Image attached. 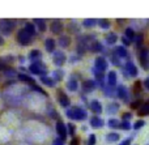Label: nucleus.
Returning a JSON list of instances; mask_svg holds the SVG:
<instances>
[{
    "mask_svg": "<svg viewBox=\"0 0 149 145\" xmlns=\"http://www.w3.org/2000/svg\"><path fill=\"white\" fill-rule=\"evenodd\" d=\"M65 114H67V117L70 118L71 120H85L88 117L86 111H85L82 107H79V106H74L72 109H68Z\"/></svg>",
    "mask_w": 149,
    "mask_h": 145,
    "instance_id": "obj_1",
    "label": "nucleus"
},
{
    "mask_svg": "<svg viewBox=\"0 0 149 145\" xmlns=\"http://www.w3.org/2000/svg\"><path fill=\"white\" fill-rule=\"evenodd\" d=\"M15 25H16L15 20L3 18V20H0V31H1L4 35H9L13 31V29H15Z\"/></svg>",
    "mask_w": 149,
    "mask_h": 145,
    "instance_id": "obj_2",
    "label": "nucleus"
},
{
    "mask_svg": "<svg viewBox=\"0 0 149 145\" xmlns=\"http://www.w3.org/2000/svg\"><path fill=\"white\" fill-rule=\"evenodd\" d=\"M29 71H30L33 75H39L42 76H46V65L43 64L42 62H36V63H31L30 67H29Z\"/></svg>",
    "mask_w": 149,
    "mask_h": 145,
    "instance_id": "obj_3",
    "label": "nucleus"
},
{
    "mask_svg": "<svg viewBox=\"0 0 149 145\" xmlns=\"http://www.w3.org/2000/svg\"><path fill=\"white\" fill-rule=\"evenodd\" d=\"M31 41H33V37H31L30 34H28L24 29L18 30V33H17V42L18 43L22 44V46H28V44H30Z\"/></svg>",
    "mask_w": 149,
    "mask_h": 145,
    "instance_id": "obj_4",
    "label": "nucleus"
},
{
    "mask_svg": "<svg viewBox=\"0 0 149 145\" xmlns=\"http://www.w3.org/2000/svg\"><path fill=\"white\" fill-rule=\"evenodd\" d=\"M140 63L144 69H149V49H141L140 50Z\"/></svg>",
    "mask_w": 149,
    "mask_h": 145,
    "instance_id": "obj_5",
    "label": "nucleus"
},
{
    "mask_svg": "<svg viewBox=\"0 0 149 145\" xmlns=\"http://www.w3.org/2000/svg\"><path fill=\"white\" fill-rule=\"evenodd\" d=\"M107 67H109V63H107V60H106L105 58H102V56L95 58V60H94V68L97 71L105 73V71L107 69Z\"/></svg>",
    "mask_w": 149,
    "mask_h": 145,
    "instance_id": "obj_6",
    "label": "nucleus"
},
{
    "mask_svg": "<svg viewBox=\"0 0 149 145\" xmlns=\"http://www.w3.org/2000/svg\"><path fill=\"white\" fill-rule=\"evenodd\" d=\"M56 132H58V135H59V137L64 141L65 139H67V136H68L67 126H65L63 122H56Z\"/></svg>",
    "mask_w": 149,
    "mask_h": 145,
    "instance_id": "obj_7",
    "label": "nucleus"
},
{
    "mask_svg": "<svg viewBox=\"0 0 149 145\" xmlns=\"http://www.w3.org/2000/svg\"><path fill=\"white\" fill-rule=\"evenodd\" d=\"M52 62H54V64L56 65V67H62L65 63V54L63 51H55Z\"/></svg>",
    "mask_w": 149,
    "mask_h": 145,
    "instance_id": "obj_8",
    "label": "nucleus"
},
{
    "mask_svg": "<svg viewBox=\"0 0 149 145\" xmlns=\"http://www.w3.org/2000/svg\"><path fill=\"white\" fill-rule=\"evenodd\" d=\"M116 97L120 99H123L124 102H128V90L124 85L116 86Z\"/></svg>",
    "mask_w": 149,
    "mask_h": 145,
    "instance_id": "obj_9",
    "label": "nucleus"
},
{
    "mask_svg": "<svg viewBox=\"0 0 149 145\" xmlns=\"http://www.w3.org/2000/svg\"><path fill=\"white\" fill-rule=\"evenodd\" d=\"M124 69L127 71V75L132 76V77H136L139 75V71H137V67L132 62H127L126 65H124Z\"/></svg>",
    "mask_w": 149,
    "mask_h": 145,
    "instance_id": "obj_10",
    "label": "nucleus"
},
{
    "mask_svg": "<svg viewBox=\"0 0 149 145\" xmlns=\"http://www.w3.org/2000/svg\"><path fill=\"white\" fill-rule=\"evenodd\" d=\"M95 88H97L95 80H85L84 84H82V89H84L85 93H90V92H93Z\"/></svg>",
    "mask_w": 149,
    "mask_h": 145,
    "instance_id": "obj_11",
    "label": "nucleus"
},
{
    "mask_svg": "<svg viewBox=\"0 0 149 145\" xmlns=\"http://www.w3.org/2000/svg\"><path fill=\"white\" fill-rule=\"evenodd\" d=\"M63 30V24L60 20H54L51 22V31L54 34H60Z\"/></svg>",
    "mask_w": 149,
    "mask_h": 145,
    "instance_id": "obj_12",
    "label": "nucleus"
},
{
    "mask_svg": "<svg viewBox=\"0 0 149 145\" xmlns=\"http://www.w3.org/2000/svg\"><path fill=\"white\" fill-rule=\"evenodd\" d=\"M58 99H59V103L62 107H68L70 106V98L67 97V94H64L63 92H59V94H58Z\"/></svg>",
    "mask_w": 149,
    "mask_h": 145,
    "instance_id": "obj_13",
    "label": "nucleus"
},
{
    "mask_svg": "<svg viewBox=\"0 0 149 145\" xmlns=\"http://www.w3.org/2000/svg\"><path fill=\"white\" fill-rule=\"evenodd\" d=\"M116 81H118V75H116V72L110 71V72L107 73V85L114 88V86L116 85Z\"/></svg>",
    "mask_w": 149,
    "mask_h": 145,
    "instance_id": "obj_14",
    "label": "nucleus"
},
{
    "mask_svg": "<svg viewBox=\"0 0 149 145\" xmlns=\"http://www.w3.org/2000/svg\"><path fill=\"white\" fill-rule=\"evenodd\" d=\"M114 54L118 58H128V52H127V49L124 46H116L114 49Z\"/></svg>",
    "mask_w": 149,
    "mask_h": 145,
    "instance_id": "obj_15",
    "label": "nucleus"
},
{
    "mask_svg": "<svg viewBox=\"0 0 149 145\" xmlns=\"http://www.w3.org/2000/svg\"><path fill=\"white\" fill-rule=\"evenodd\" d=\"M90 126H92L93 128H102L103 126H105V122H103V119H101L100 117H93L92 119H90Z\"/></svg>",
    "mask_w": 149,
    "mask_h": 145,
    "instance_id": "obj_16",
    "label": "nucleus"
},
{
    "mask_svg": "<svg viewBox=\"0 0 149 145\" xmlns=\"http://www.w3.org/2000/svg\"><path fill=\"white\" fill-rule=\"evenodd\" d=\"M89 107L94 114H101V112H102V105H101L100 101H97V99H94V101L90 102Z\"/></svg>",
    "mask_w": 149,
    "mask_h": 145,
    "instance_id": "obj_17",
    "label": "nucleus"
},
{
    "mask_svg": "<svg viewBox=\"0 0 149 145\" xmlns=\"http://www.w3.org/2000/svg\"><path fill=\"white\" fill-rule=\"evenodd\" d=\"M41 58H42V54L39 50H33V51H30V54H29V59L31 60V63L41 62Z\"/></svg>",
    "mask_w": 149,
    "mask_h": 145,
    "instance_id": "obj_18",
    "label": "nucleus"
},
{
    "mask_svg": "<svg viewBox=\"0 0 149 145\" xmlns=\"http://www.w3.org/2000/svg\"><path fill=\"white\" fill-rule=\"evenodd\" d=\"M41 83L43 84V85L49 86V88H52V86H55L56 81H55L52 77H50V76H42V77H41Z\"/></svg>",
    "mask_w": 149,
    "mask_h": 145,
    "instance_id": "obj_19",
    "label": "nucleus"
},
{
    "mask_svg": "<svg viewBox=\"0 0 149 145\" xmlns=\"http://www.w3.org/2000/svg\"><path fill=\"white\" fill-rule=\"evenodd\" d=\"M24 30L26 31L28 34H30L31 37H36V25L33 22H26L25 26H24Z\"/></svg>",
    "mask_w": 149,
    "mask_h": 145,
    "instance_id": "obj_20",
    "label": "nucleus"
},
{
    "mask_svg": "<svg viewBox=\"0 0 149 145\" xmlns=\"http://www.w3.org/2000/svg\"><path fill=\"white\" fill-rule=\"evenodd\" d=\"M45 46H46L47 52H55V41L52 38H47L45 42Z\"/></svg>",
    "mask_w": 149,
    "mask_h": 145,
    "instance_id": "obj_21",
    "label": "nucleus"
},
{
    "mask_svg": "<svg viewBox=\"0 0 149 145\" xmlns=\"http://www.w3.org/2000/svg\"><path fill=\"white\" fill-rule=\"evenodd\" d=\"M67 89L71 92H76L77 89H79V83H77L76 78L71 77V80L67 83Z\"/></svg>",
    "mask_w": 149,
    "mask_h": 145,
    "instance_id": "obj_22",
    "label": "nucleus"
},
{
    "mask_svg": "<svg viewBox=\"0 0 149 145\" xmlns=\"http://www.w3.org/2000/svg\"><path fill=\"white\" fill-rule=\"evenodd\" d=\"M116 41H118V35H116V33H109L107 35H106V43L110 44V46L115 44Z\"/></svg>",
    "mask_w": 149,
    "mask_h": 145,
    "instance_id": "obj_23",
    "label": "nucleus"
},
{
    "mask_svg": "<svg viewBox=\"0 0 149 145\" xmlns=\"http://www.w3.org/2000/svg\"><path fill=\"white\" fill-rule=\"evenodd\" d=\"M33 24L38 26V29H39L41 31H45V30H46V21L42 20V18H34V20H33Z\"/></svg>",
    "mask_w": 149,
    "mask_h": 145,
    "instance_id": "obj_24",
    "label": "nucleus"
},
{
    "mask_svg": "<svg viewBox=\"0 0 149 145\" xmlns=\"http://www.w3.org/2000/svg\"><path fill=\"white\" fill-rule=\"evenodd\" d=\"M103 93L107 97H116V89H114L113 86H103Z\"/></svg>",
    "mask_w": 149,
    "mask_h": 145,
    "instance_id": "obj_25",
    "label": "nucleus"
},
{
    "mask_svg": "<svg viewBox=\"0 0 149 145\" xmlns=\"http://www.w3.org/2000/svg\"><path fill=\"white\" fill-rule=\"evenodd\" d=\"M118 110H119V105L116 103V102H113V103L107 105V107H106V111H107L109 114H115Z\"/></svg>",
    "mask_w": 149,
    "mask_h": 145,
    "instance_id": "obj_26",
    "label": "nucleus"
},
{
    "mask_svg": "<svg viewBox=\"0 0 149 145\" xmlns=\"http://www.w3.org/2000/svg\"><path fill=\"white\" fill-rule=\"evenodd\" d=\"M124 37H126L128 41L132 42L135 39V37H136V34H135V31H134V29L132 28H127L126 31H124Z\"/></svg>",
    "mask_w": 149,
    "mask_h": 145,
    "instance_id": "obj_27",
    "label": "nucleus"
},
{
    "mask_svg": "<svg viewBox=\"0 0 149 145\" xmlns=\"http://www.w3.org/2000/svg\"><path fill=\"white\" fill-rule=\"evenodd\" d=\"M59 44H60V47H68L71 44V38L70 37H65V35L60 37L59 38Z\"/></svg>",
    "mask_w": 149,
    "mask_h": 145,
    "instance_id": "obj_28",
    "label": "nucleus"
},
{
    "mask_svg": "<svg viewBox=\"0 0 149 145\" xmlns=\"http://www.w3.org/2000/svg\"><path fill=\"white\" fill-rule=\"evenodd\" d=\"M106 140H107L109 143H116V141H119V135L116 132H110L106 136Z\"/></svg>",
    "mask_w": 149,
    "mask_h": 145,
    "instance_id": "obj_29",
    "label": "nucleus"
},
{
    "mask_svg": "<svg viewBox=\"0 0 149 145\" xmlns=\"http://www.w3.org/2000/svg\"><path fill=\"white\" fill-rule=\"evenodd\" d=\"M84 26L85 28H93V26H95L98 24V20H95V18H86V20H84Z\"/></svg>",
    "mask_w": 149,
    "mask_h": 145,
    "instance_id": "obj_30",
    "label": "nucleus"
},
{
    "mask_svg": "<svg viewBox=\"0 0 149 145\" xmlns=\"http://www.w3.org/2000/svg\"><path fill=\"white\" fill-rule=\"evenodd\" d=\"M18 78H20L21 81H24V83H29V84H31V85H34V78H31L30 76L25 75V73H20Z\"/></svg>",
    "mask_w": 149,
    "mask_h": 145,
    "instance_id": "obj_31",
    "label": "nucleus"
},
{
    "mask_svg": "<svg viewBox=\"0 0 149 145\" xmlns=\"http://www.w3.org/2000/svg\"><path fill=\"white\" fill-rule=\"evenodd\" d=\"M63 77H64V72H63L62 69H56V71H54V73H52V78H54L55 81L63 80Z\"/></svg>",
    "mask_w": 149,
    "mask_h": 145,
    "instance_id": "obj_32",
    "label": "nucleus"
},
{
    "mask_svg": "<svg viewBox=\"0 0 149 145\" xmlns=\"http://www.w3.org/2000/svg\"><path fill=\"white\" fill-rule=\"evenodd\" d=\"M98 25L101 29H109L110 28V21L106 20V18H101V20H98Z\"/></svg>",
    "mask_w": 149,
    "mask_h": 145,
    "instance_id": "obj_33",
    "label": "nucleus"
},
{
    "mask_svg": "<svg viewBox=\"0 0 149 145\" xmlns=\"http://www.w3.org/2000/svg\"><path fill=\"white\" fill-rule=\"evenodd\" d=\"M90 47H92L93 51H95V52H102L103 51V46L100 43V42H93Z\"/></svg>",
    "mask_w": 149,
    "mask_h": 145,
    "instance_id": "obj_34",
    "label": "nucleus"
},
{
    "mask_svg": "<svg viewBox=\"0 0 149 145\" xmlns=\"http://www.w3.org/2000/svg\"><path fill=\"white\" fill-rule=\"evenodd\" d=\"M107 126L110 128H119V126H120V122L116 119H114V118H111L110 120L107 122Z\"/></svg>",
    "mask_w": 149,
    "mask_h": 145,
    "instance_id": "obj_35",
    "label": "nucleus"
},
{
    "mask_svg": "<svg viewBox=\"0 0 149 145\" xmlns=\"http://www.w3.org/2000/svg\"><path fill=\"white\" fill-rule=\"evenodd\" d=\"M119 128H120V130H123V131H130L132 128V126H131V123H130V122H126V120H123V122H120V126H119Z\"/></svg>",
    "mask_w": 149,
    "mask_h": 145,
    "instance_id": "obj_36",
    "label": "nucleus"
},
{
    "mask_svg": "<svg viewBox=\"0 0 149 145\" xmlns=\"http://www.w3.org/2000/svg\"><path fill=\"white\" fill-rule=\"evenodd\" d=\"M97 143V137H95L94 133H92V135L89 136V139H88V144L86 145H95Z\"/></svg>",
    "mask_w": 149,
    "mask_h": 145,
    "instance_id": "obj_37",
    "label": "nucleus"
},
{
    "mask_svg": "<svg viewBox=\"0 0 149 145\" xmlns=\"http://www.w3.org/2000/svg\"><path fill=\"white\" fill-rule=\"evenodd\" d=\"M144 124H145V122H144V120H137V122L134 124V130H135V131L140 130V128H141V127H144Z\"/></svg>",
    "mask_w": 149,
    "mask_h": 145,
    "instance_id": "obj_38",
    "label": "nucleus"
},
{
    "mask_svg": "<svg viewBox=\"0 0 149 145\" xmlns=\"http://www.w3.org/2000/svg\"><path fill=\"white\" fill-rule=\"evenodd\" d=\"M67 131H68V135L74 136V131H76V127H74L72 123H70V124L67 126Z\"/></svg>",
    "mask_w": 149,
    "mask_h": 145,
    "instance_id": "obj_39",
    "label": "nucleus"
},
{
    "mask_svg": "<svg viewBox=\"0 0 149 145\" xmlns=\"http://www.w3.org/2000/svg\"><path fill=\"white\" fill-rule=\"evenodd\" d=\"M140 115H148L149 114V105H145L144 107H141V110L139 111Z\"/></svg>",
    "mask_w": 149,
    "mask_h": 145,
    "instance_id": "obj_40",
    "label": "nucleus"
},
{
    "mask_svg": "<svg viewBox=\"0 0 149 145\" xmlns=\"http://www.w3.org/2000/svg\"><path fill=\"white\" fill-rule=\"evenodd\" d=\"M31 89L36 90V92H38V93H41V94H43V96H47L46 92H43V89H41L39 86H37V85H31Z\"/></svg>",
    "mask_w": 149,
    "mask_h": 145,
    "instance_id": "obj_41",
    "label": "nucleus"
},
{
    "mask_svg": "<svg viewBox=\"0 0 149 145\" xmlns=\"http://www.w3.org/2000/svg\"><path fill=\"white\" fill-rule=\"evenodd\" d=\"M113 63H114L115 65H118V67H120V65H122V63H120V58H118L115 54H114V56H113Z\"/></svg>",
    "mask_w": 149,
    "mask_h": 145,
    "instance_id": "obj_42",
    "label": "nucleus"
},
{
    "mask_svg": "<svg viewBox=\"0 0 149 145\" xmlns=\"http://www.w3.org/2000/svg\"><path fill=\"white\" fill-rule=\"evenodd\" d=\"M52 145H64V141H63L60 137H56L54 140V143H52Z\"/></svg>",
    "mask_w": 149,
    "mask_h": 145,
    "instance_id": "obj_43",
    "label": "nucleus"
},
{
    "mask_svg": "<svg viewBox=\"0 0 149 145\" xmlns=\"http://www.w3.org/2000/svg\"><path fill=\"white\" fill-rule=\"evenodd\" d=\"M131 118H132V114H131V112H126V114H123V120H126V122H128Z\"/></svg>",
    "mask_w": 149,
    "mask_h": 145,
    "instance_id": "obj_44",
    "label": "nucleus"
},
{
    "mask_svg": "<svg viewBox=\"0 0 149 145\" xmlns=\"http://www.w3.org/2000/svg\"><path fill=\"white\" fill-rule=\"evenodd\" d=\"M135 41H136L137 44H141V42H143V35L141 34H139V35L135 37Z\"/></svg>",
    "mask_w": 149,
    "mask_h": 145,
    "instance_id": "obj_45",
    "label": "nucleus"
},
{
    "mask_svg": "<svg viewBox=\"0 0 149 145\" xmlns=\"http://www.w3.org/2000/svg\"><path fill=\"white\" fill-rule=\"evenodd\" d=\"M131 141H132V139L130 137V139H126V140H123L120 144H118V145H131Z\"/></svg>",
    "mask_w": 149,
    "mask_h": 145,
    "instance_id": "obj_46",
    "label": "nucleus"
},
{
    "mask_svg": "<svg viewBox=\"0 0 149 145\" xmlns=\"http://www.w3.org/2000/svg\"><path fill=\"white\" fill-rule=\"evenodd\" d=\"M122 42H123V46H130V44H131V41H128L126 37H123V38H122Z\"/></svg>",
    "mask_w": 149,
    "mask_h": 145,
    "instance_id": "obj_47",
    "label": "nucleus"
},
{
    "mask_svg": "<svg viewBox=\"0 0 149 145\" xmlns=\"http://www.w3.org/2000/svg\"><path fill=\"white\" fill-rule=\"evenodd\" d=\"M144 86L149 90V78H145L144 80Z\"/></svg>",
    "mask_w": 149,
    "mask_h": 145,
    "instance_id": "obj_48",
    "label": "nucleus"
},
{
    "mask_svg": "<svg viewBox=\"0 0 149 145\" xmlns=\"http://www.w3.org/2000/svg\"><path fill=\"white\" fill-rule=\"evenodd\" d=\"M140 105H141V102H140V101H137V102H135V103H132L131 106H132V107H134V109H135V107H139Z\"/></svg>",
    "mask_w": 149,
    "mask_h": 145,
    "instance_id": "obj_49",
    "label": "nucleus"
},
{
    "mask_svg": "<svg viewBox=\"0 0 149 145\" xmlns=\"http://www.w3.org/2000/svg\"><path fill=\"white\" fill-rule=\"evenodd\" d=\"M71 145H77V139H76V140L73 139V140H72V144H71Z\"/></svg>",
    "mask_w": 149,
    "mask_h": 145,
    "instance_id": "obj_50",
    "label": "nucleus"
},
{
    "mask_svg": "<svg viewBox=\"0 0 149 145\" xmlns=\"http://www.w3.org/2000/svg\"><path fill=\"white\" fill-rule=\"evenodd\" d=\"M3 43H4V39H3L1 37H0V44H3Z\"/></svg>",
    "mask_w": 149,
    "mask_h": 145,
    "instance_id": "obj_51",
    "label": "nucleus"
}]
</instances>
